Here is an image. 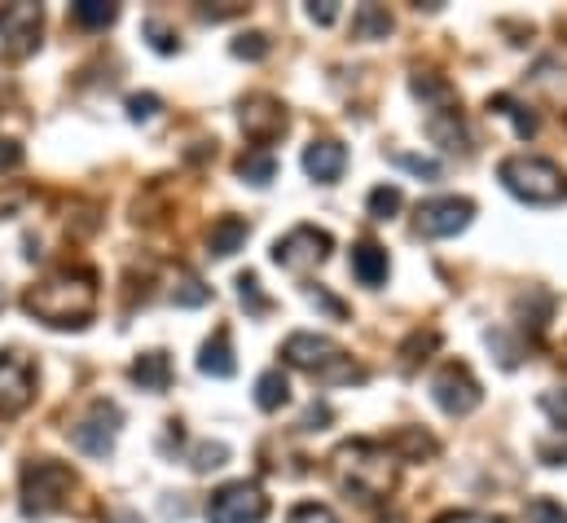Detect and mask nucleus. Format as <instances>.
I'll return each mask as SVG.
<instances>
[{"label":"nucleus","mask_w":567,"mask_h":523,"mask_svg":"<svg viewBox=\"0 0 567 523\" xmlns=\"http://www.w3.org/2000/svg\"><path fill=\"white\" fill-rule=\"evenodd\" d=\"M18 163H22V145L9 141V136H0V172H13Z\"/></svg>","instance_id":"41"},{"label":"nucleus","mask_w":567,"mask_h":523,"mask_svg":"<svg viewBox=\"0 0 567 523\" xmlns=\"http://www.w3.org/2000/svg\"><path fill=\"white\" fill-rule=\"evenodd\" d=\"M269 520V498L251 480L220 484L207 498V523H265Z\"/></svg>","instance_id":"7"},{"label":"nucleus","mask_w":567,"mask_h":523,"mask_svg":"<svg viewBox=\"0 0 567 523\" xmlns=\"http://www.w3.org/2000/svg\"><path fill=\"white\" fill-rule=\"evenodd\" d=\"M75 471L66 462H53V458H31L22 466V515L27 520H44V515H58L66 506V498L75 493Z\"/></svg>","instance_id":"5"},{"label":"nucleus","mask_w":567,"mask_h":523,"mask_svg":"<svg viewBox=\"0 0 567 523\" xmlns=\"http://www.w3.org/2000/svg\"><path fill=\"white\" fill-rule=\"evenodd\" d=\"M142 31H145V40H150V49H154V53H163V58H167V53H181L176 31H172V27H163L158 18H145Z\"/></svg>","instance_id":"30"},{"label":"nucleus","mask_w":567,"mask_h":523,"mask_svg":"<svg viewBox=\"0 0 567 523\" xmlns=\"http://www.w3.org/2000/svg\"><path fill=\"white\" fill-rule=\"evenodd\" d=\"M286 400H290V383H286L282 370H265L260 379H256V404L265 409V413H278Z\"/></svg>","instance_id":"24"},{"label":"nucleus","mask_w":567,"mask_h":523,"mask_svg":"<svg viewBox=\"0 0 567 523\" xmlns=\"http://www.w3.org/2000/svg\"><path fill=\"white\" fill-rule=\"evenodd\" d=\"M238 299H243V308H247L251 317H265V312L274 308V299L260 290V277H256V273H238Z\"/></svg>","instance_id":"27"},{"label":"nucleus","mask_w":567,"mask_h":523,"mask_svg":"<svg viewBox=\"0 0 567 523\" xmlns=\"http://www.w3.org/2000/svg\"><path fill=\"white\" fill-rule=\"evenodd\" d=\"M225 462H229V444H225V440H203V444H194V453H189V466H194L198 475L220 471Z\"/></svg>","instance_id":"25"},{"label":"nucleus","mask_w":567,"mask_h":523,"mask_svg":"<svg viewBox=\"0 0 567 523\" xmlns=\"http://www.w3.org/2000/svg\"><path fill=\"white\" fill-rule=\"evenodd\" d=\"M22 308L53 330H84L97 312V273L93 268L49 273L40 286L22 295Z\"/></svg>","instance_id":"1"},{"label":"nucleus","mask_w":567,"mask_h":523,"mask_svg":"<svg viewBox=\"0 0 567 523\" xmlns=\"http://www.w3.org/2000/svg\"><path fill=\"white\" fill-rule=\"evenodd\" d=\"M247 234H251V225H247L243 216H220V221L212 225V234H207V256L229 260V256L247 243Z\"/></svg>","instance_id":"18"},{"label":"nucleus","mask_w":567,"mask_h":523,"mask_svg":"<svg viewBox=\"0 0 567 523\" xmlns=\"http://www.w3.org/2000/svg\"><path fill=\"white\" fill-rule=\"evenodd\" d=\"M0 308H4V290H0Z\"/></svg>","instance_id":"44"},{"label":"nucleus","mask_w":567,"mask_h":523,"mask_svg":"<svg viewBox=\"0 0 567 523\" xmlns=\"http://www.w3.org/2000/svg\"><path fill=\"white\" fill-rule=\"evenodd\" d=\"M330 422V404L326 400H312L308 409H303V418H299V431H321Z\"/></svg>","instance_id":"39"},{"label":"nucleus","mask_w":567,"mask_h":523,"mask_svg":"<svg viewBox=\"0 0 567 523\" xmlns=\"http://www.w3.org/2000/svg\"><path fill=\"white\" fill-rule=\"evenodd\" d=\"M488 111H497V115H506L511 124H515V132L528 141V136H537V129H542V120L528 111V106H519L515 98H506V93H497V98H488Z\"/></svg>","instance_id":"23"},{"label":"nucleus","mask_w":567,"mask_h":523,"mask_svg":"<svg viewBox=\"0 0 567 523\" xmlns=\"http://www.w3.org/2000/svg\"><path fill=\"white\" fill-rule=\"evenodd\" d=\"M497 181L528 207H555L567 198V176L555 158L542 154H511L497 163Z\"/></svg>","instance_id":"4"},{"label":"nucleus","mask_w":567,"mask_h":523,"mask_svg":"<svg viewBox=\"0 0 567 523\" xmlns=\"http://www.w3.org/2000/svg\"><path fill=\"white\" fill-rule=\"evenodd\" d=\"M128 379H133L142 392H167V388H172V361H167V352H158V348L142 352V357L133 361Z\"/></svg>","instance_id":"17"},{"label":"nucleus","mask_w":567,"mask_h":523,"mask_svg":"<svg viewBox=\"0 0 567 523\" xmlns=\"http://www.w3.org/2000/svg\"><path fill=\"white\" fill-rule=\"evenodd\" d=\"M352 273L361 286H383L388 281V252L379 243H361L352 247Z\"/></svg>","instance_id":"19"},{"label":"nucleus","mask_w":567,"mask_h":523,"mask_svg":"<svg viewBox=\"0 0 567 523\" xmlns=\"http://www.w3.org/2000/svg\"><path fill=\"white\" fill-rule=\"evenodd\" d=\"M269 49H274V44H269L265 31H247V35H238V40L229 44V53H234V58H247V62H265Z\"/></svg>","instance_id":"29"},{"label":"nucleus","mask_w":567,"mask_h":523,"mask_svg":"<svg viewBox=\"0 0 567 523\" xmlns=\"http://www.w3.org/2000/svg\"><path fill=\"white\" fill-rule=\"evenodd\" d=\"M330 247H334V243H330L326 229H317V225H295L286 238L274 243V264L286 268V273H308V268L326 264Z\"/></svg>","instance_id":"9"},{"label":"nucleus","mask_w":567,"mask_h":523,"mask_svg":"<svg viewBox=\"0 0 567 523\" xmlns=\"http://www.w3.org/2000/svg\"><path fill=\"white\" fill-rule=\"evenodd\" d=\"M238 124L243 132L256 141V150H265L269 141H278L286 132V111L278 98H269V93H256V98H247L243 106H238Z\"/></svg>","instance_id":"13"},{"label":"nucleus","mask_w":567,"mask_h":523,"mask_svg":"<svg viewBox=\"0 0 567 523\" xmlns=\"http://www.w3.org/2000/svg\"><path fill=\"white\" fill-rule=\"evenodd\" d=\"M528 523H567V511L550 498H533L528 502Z\"/></svg>","instance_id":"34"},{"label":"nucleus","mask_w":567,"mask_h":523,"mask_svg":"<svg viewBox=\"0 0 567 523\" xmlns=\"http://www.w3.org/2000/svg\"><path fill=\"white\" fill-rule=\"evenodd\" d=\"M308 18L321 22V27H330V22L339 18V0H312V4H308Z\"/></svg>","instance_id":"40"},{"label":"nucleus","mask_w":567,"mask_h":523,"mask_svg":"<svg viewBox=\"0 0 567 523\" xmlns=\"http://www.w3.org/2000/svg\"><path fill=\"white\" fill-rule=\"evenodd\" d=\"M475 216V203L471 198H457V194H444V198H426L419 203V216H414V234L419 238H453L471 225Z\"/></svg>","instance_id":"10"},{"label":"nucleus","mask_w":567,"mask_h":523,"mask_svg":"<svg viewBox=\"0 0 567 523\" xmlns=\"http://www.w3.org/2000/svg\"><path fill=\"white\" fill-rule=\"evenodd\" d=\"M537 404L550 413V422H555L559 431H567V388H550V392H542Z\"/></svg>","instance_id":"35"},{"label":"nucleus","mask_w":567,"mask_h":523,"mask_svg":"<svg viewBox=\"0 0 567 523\" xmlns=\"http://www.w3.org/2000/svg\"><path fill=\"white\" fill-rule=\"evenodd\" d=\"M286 523H339V515L330 511V506H321V502H303V506H295Z\"/></svg>","instance_id":"36"},{"label":"nucleus","mask_w":567,"mask_h":523,"mask_svg":"<svg viewBox=\"0 0 567 523\" xmlns=\"http://www.w3.org/2000/svg\"><path fill=\"white\" fill-rule=\"evenodd\" d=\"M198 370H203L207 379H234V375H238L229 326H216V335L203 343V352H198Z\"/></svg>","instance_id":"15"},{"label":"nucleus","mask_w":567,"mask_h":523,"mask_svg":"<svg viewBox=\"0 0 567 523\" xmlns=\"http://www.w3.org/2000/svg\"><path fill=\"white\" fill-rule=\"evenodd\" d=\"M410 89H414V98H423V102H435V106H453V84L449 80H435V75H414L410 80ZM431 106V111H435Z\"/></svg>","instance_id":"28"},{"label":"nucleus","mask_w":567,"mask_h":523,"mask_svg":"<svg viewBox=\"0 0 567 523\" xmlns=\"http://www.w3.org/2000/svg\"><path fill=\"white\" fill-rule=\"evenodd\" d=\"M158 111H163V102H158L154 93H133V98H128V120H133V124H150Z\"/></svg>","instance_id":"33"},{"label":"nucleus","mask_w":567,"mask_h":523,"mask_svg":"<svg viewBox=\"0 0 567 523\" xmlns=\"http://www.w3.org/2000/svg\"><path fill=\"white\" fill-rule=\"evenodd\" d=\"M435 523H506V520H497V515H480V511H449V515H440Z\"/></svg>","instance_id":"42"},{"label":"nucleus","mask_w":567,"mask_h":523,"mask_svg":"<svg viewBox=\"0 0 567 523\" xmlns=\"http://www.w3.org/2000/svg\"><path fill=\"white\" fill-rule=\"evenodd\" d=\"M392 13L383 9V4H361L357 13H352V35L357 40H388L392 35Z\"/></svg>","instance_id":"20"},{"label":"nucleus","mask_w":567,"mask_h":523,"mask_svg":"<svg viewBox=\"0 0 567 523\" xmlns=\"http://www.w3.org/2000/svg\"><path fill=\"white\" fill-rule=\"evenodd\" d=\"M120 427H124V409L115 400H93L89 413L71 427V444L89 458H111L115 440H120Z\"/></svg>","instance_id":"6"},{"label":"nucleus","mask_w":567,"mask_h":523,"mask_svg":"<svg viewBox=\"0 0 567 523\" xmlns=\"http://www.w3.org/2000/svg\"><path fill=\"white\" fill-rule=\"evenodd\" d=\"M431 400H435L449 418H466V413H475V409H480L484 388H480V379L471 375V366L449 361V366H440V370H435V379H431Z\"/></svg>","instance_id":"8"},{"label":"nucleus","mask_w":567,"mask_h":523,"mask_svg":"<svg viewBox=\"0 0 567 523\" xmlns=\"http://www.w3.org/2000/svg\"><path fill=\"white\" fill-rule=\"evenodd\" d=\"M308 304H312V308H321V312H330L334 321H343V317H348V304H339L326 286H308Z\"/></svg>","instance_id":"37"},{"label":"nucleus","mask_w":567,"mask_h":523,"mask_svg":"<svg viewBox=\"0 0 567 523\" xmlns=\"http://www.w3.org/2000/svg\"><path fill=\"white\" fill-rule=\"evenodd\" d=\"M71 18L89 31H102L120 18V4H111V0H71Z\"/></svg>","instance_id":"21"},{"label":"nucleus","mask_w":567,"mask_h":523,"mask_svg":"<svg viewBox=\"0 0 567 523\" xmlns=\"http://www.w3.org/2000/svg\"><path fill=\"white\" fill-rule=\"evenodd\" d=\"M40 27H44V9L31 0L18 4H0V49L9 58H27L40 44Z\"/></svg>","instance_id":"11"},{"label":"nucleus","mask_w":567,"mask_h":523,"mask_svg":"<svg viewBox=\"0 0 567 523\" xmlns=\"http://www.w3.org/2000/svg\"><path fill=\"white\" fill-rule=\"evenodd\" d=\"M238 176H243L247 185H269V181L278 176V158H274V150H247V154L238 158Z\"/></svg>","instance_id":"22"},{"label":"nucleus","mask_w":567,"mask_h":523,"mask_svg":"<svg viewBox=\"0 0 567 523\" xmlns=\"http://www.w3.org/2000/svg\"><path fill=\"white\" fill-rule=\"evenodd\" d=\"M35 396V366L18 352H0V418H18Z\"/></svg>","instance_id":"12"},{"label":"nucleus","mask_w":567,"mask_h":523,"mask_svg":"<svg viewBox=\"0 0 567 523\" xmlns=\"http://www.w3.org/2000/svg\"><path fill=\"white\" fill-rule=\"evenodd\" d=\"M388 158H392L396 167L414 172V176H426V181H440V163H435V158H426V154H410V150H392Z\"/></svg>","instance_id":"31"},{"label":"nucleus","mask_w":567,"mask_h":523,"mask_svg":"<svg viewBox=\"0 0 567 523\" xmlns=\"http://www.w3.org/2000/svg\"><path fill=\"white\" fill-rule=\"evenodd\" d=\"M334 475L343 493H352L361 506H374L396 484V458L374 440H348L334 453Z\"/></svg>","instance_id":"2"},{"label":"nucleus","mask_w":567,"mask_h":523,"mask_svg":"<svg viewBox=\"0 0 567 523\" xmlns=\"http://www.w3.org/2000/svg\"><path fill=\"white\" fill-rule=\"evenodd\" d=\"M286 366L303 370L308 379H317L321 388H339V383H361L365 370L326 335H312V330H295L282 343Z\"/></svg>","instance_id":"3"},{"label":"nucleus","mask_w":567,"mask_h":523,"mask_svg":"<svg viewBox=\"0 0 567 523\" xmlns=\"http://www.w3.org/2000/svg\"><path fill=\"white\" fill-rule=\"evenodd\" d=\"M401 203H405V194H401L396 185H374L370 198H365V207H370L374 221H392V216L401 212Z\"/></svg>","instance_id":"26"},{"label":"nucleus","mask_w":567,"mask_h":523,"mask_svg":"<svg viewBox=\"0 0 567 523\" xmlns=\"http://www.w3.org/2000/svg\"><path fill=\"white\" fill-rule=\"evenodd\" d=\"M396 449L410 453V458H423V453H435V440L423 435V431H401V435H396Z\"/></svg>","instance_id":"38"},{"label":"nucleus","mask_w":567,"mask_h":523,"mask_svg":"<svg viewBox=\"0 0 567 523\" xmlns=\"http://www.w3.org/2000/svg\"><path fill=\"white\" fill-rule=\"evenodd\" d=\"M343 167H348V150L339 145V141H312L308 150H303V172L317 181V185H334L339 176H343Z\"/></svg>","instance_id":"14"},{"label":"nucleus","mask_w":567,"mask_h":523,"mask_svg":"<svg viewBox=\"0 0 567 523\" xmlns=\"http://www.w3.org/2000/svg\"><path fill=\"white\" fill-rule=\"evenodd\" d=\"M172 299H176L181 308H203V304L212 299V286H203L198 277H181L176 290H172Z\"/></svg>","instance_id":"32"},{"label":"nucleus","mask_w":567,"mask_h":523,"mask_svg":"<svg viewBox=\"0 0 567 523\" xmlns=\"http://www.w3.org/2000/svg\"><path fill=\"white\" fill-rule=\"evenodd\" d=\"M106 523H145V520L137 515V511H111V515H106Z\"/></svg>","instance_id":"43"},{"label":"nucleus","mask_w":567,"mask_h":523,"mask_svg":"<svg viewBox=\"0 0 567 523\" xmlns=\"http://www.w3.org/2000/svg\"><path fill=\"white\" fill-rule=\"evenodd\" d=\"M426 136L440 145V150H466L471 132H466V120L457 106H435L426 111Z\"/></svg>","instance_id":"16"}]
</instances>
